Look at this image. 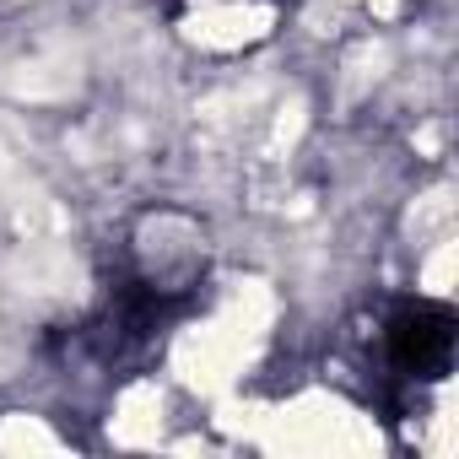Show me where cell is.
Returning a JSON list of instances; mask_svg holds the SVG:
<instances>
[{
  "label": "cell",
  "instance_id": "6da1fadb",
  "mask_svg": "<svg viewBox=\"0 0 459 459\" xmlns=\"http://www.w3.org/2000/svg\"><path fill=\"white\" fill-rule=\"evenodd\" d=\"M454 335H459L454 308L416 298V303L394 308V319L384 330V346H389V362L405 378H443L448 362H454Z\"/></svg>",
  "mask_w": 459,
  "mask_h": 459
}]
</instances>
